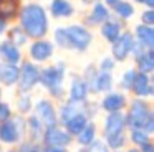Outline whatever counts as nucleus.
<instances>
[{
	"mask_svg": "<svg viewBox=\"0 0 154 152\" xmlns=\"http://www.w3.org/2000/svg\"><path fill=\"white\" fill-rule=\"evenodd\" d=\"M42 152H68L66 147H42Z\"/></svg>",
	"mask_w": 154,
	"mask_h": 152,
	"instance_id": "79ce46f5",
	"label": "nucleus"
},
{
	"mask_svg": "<svg viewBox=\"0 0 154 152\" xmlns=\"http://www.w3.org/2000/svg\"><path fill=\"white\" fill-rule=\"evenodd\" d=\"M0 101H2V86H0Z\"/></svg>",
	"mask_w": 154,
	"mask_h": 152,
	"instance_id": "8fccbe9b",
	"label": "nucleus"
},
{
	"mask_svg": "<svg viewBox=\"0 0 154 152\" xmlns=\"http://www.w3.org/2000/svg\"><path fill=\"white\" fill-rule=\"evenodd\" d=\"M113 88V74L108 71H100L94 78L93 84L90 86V93H109Z\"/></svg>",
	"mask_w": 154,
	"mask_h": 152,
	"instance_id": "393cba45",
	"label": "nucleus"
},
{
	"mask_svg": "<svg viewBox=\"0 0 154 152\" xmlns=\"http://www.w3.org/2000/svg\"><path fill=\"white\" fill-rule=\"evenodd\" d=\"M134 35L133 32H129V30H123L121 32V35L118 36L116 41L111 43V53H113V56L111 58L114 59V61H126L128 56L131 55V50H133V45H134Z\"/></svg>",
	"mask_w": 154,
	"mask_h": 152,
	"instance_id": "6e6552de",
	"label": "nucleus"
},
{
	"mask_svg": "<svg viewBox=\"0 0 154 152\" xmlns=\"http://www.w3.org/2000/svg\"><path fill=\"white\" fill-rule=\"evenodd\" d=\"M35 116L43 124V127H51V126L58 124V111L51 99H47V98L40 99L35 104Z\"/></svg>",
	"mask_w": 154,
	"mask_h": 152,
	"instance_id": "1a4fd4ad",
	"label": "nucleus"
},
{
	"mask_svg": "<svg viewBox=\"0 0 154 152\" xmlns=\"http://www.w3.org/2000/svg\"><path fill=\"white\" fill-rule=\"evenodd\" d=\"M0 61L10 63V65H18L22 63V51L18 46H15L12 41L4 40L0 41Z\"/></svg>",
	"mask_w": 154,
	"mask_h": 152,
	"instance_id": "f3484780",
	"label": "nucleus"
},
{
	"mask_svg": "<svg viewBox=\"0 0 154 152\" xmlns=\"http://www.w3.org/2000/svg\"><path fill=\"white\" fill-rule=\"evenodd\" d=\"M126 152H139V149H137V147H131V149H128Z\"/></svg>",
	"mask_w": 154,
	"mask_h": 152,
	"instance_id": "de8ad7c7",
	"label": "nucleus"
},
{
	"mask_svg": "<svg viewBox=\"0 0 154 152\" xmlns=\"http://www.w3.org/2000/svg\"><path fill=\"white\" fill-rule=\"evenodd\" d=\"M88 121H90V117H88L85 112H80V114L73 116L71 119H68V121L65 122L61 127H63L65 131L71 135V137H76V135L81 132V129L88 124Z\"/></svg>",
	"mask_w": 154,
	"mask_h": 152,
	"instance_id": "a878e982",
	"label": "nucleus"
},
{
	"mask_svg": "<svg viewBox=\"0 0 154 152\" xmlns=\"http://www.w3.org/2000/svg\"><path fill=\"white\" fill-rule=\"evenodd\" d=\"M104 144L109 147L111 152H119L121 149H124L128 144V134L126 132H118V134L106 135V137H104Z\"/></svg>",
	"mask_w": 154,
	"mask_h": 152,
	"instance_id": "cd10ccee",
	"label": "nucleus"
},
{
	"mask_svg": "<svg viewBox=\"0 0 154 152\" xmlns=\"http://www.w3.org/2000/svg\"><path fill=\"white\" fill-rule=\"evenodd\" d=\"M81 152H111V150H109V147H108L103 141L94 139L90 145H86V147L81 149Z\"/></svg>",
	"mask_w": 154,
	"mask_h": 152,
	"instance_id": "f704fd0d",
	"label": "nucleus"
},
{
	"mask_svg": "<svg viewBox=\"0 0 154 152\" xmlns=\"http://www.w3.org/2000/svg\"><path fill=\"white\" fill-rule=\"evenodd\" d=\"M55 51V45L50 40H33V43L30 45L28 55H30V61L33 63H45L53 56Z\"/></svg>",
	"mask_w": 154,
	"mask_h": 152,
	"instance_id": "9d476101",
	"label": "nucleus"
},
{
	"mask_svg": "<svg viewBox=\"0 0 154 152\" xmlns=\"http://www.w3.org/2000/svg\"><path fill=\"white\" fill-rule=\"evenodd\" d=\"M32 109H33L32 96L28 94V93H22V94H18V98H17V111H18V114L27 116V114L32 112Z\"/></svg>",
	"mask_w": 154,
	"mask_h": 152,
	"instance_id": "7c9ffc66",
	"label": "nucleus"
},
{
	"mask_svg": "<svg viewBox=\"0 0 154 152\" xmlns=\"http://www.w3.org/2000/svg\"><path fill=\"white\" fill-rule=\"evenodd\" d=\"M126 127L129 129H143L147 134H152L154 131V112L151 102L146 99L134 98L128 102V112L124 114Z\"/></svg>",
	"mask_w": 154,
	"mask_h": 152,
	"instance_id": "f03ea898",
	"label": "nucleus"
},
{
	"mask_svg": "<svg viewBox=\"0 0 154 152\" xmlns=\"http://www.w3.org/2000/svg\"><path fill=\"white\" fill-rule=\"evenodd\" d=\"M22 8V0H0V20L5 23L15 22Z\"/></svg>",
	"mask_w": 154,
	"mask_h": 152,
	"instance_id": "6ab92c4d",
	"label": "nucleus"
},
{
	"mask_svg": "<svg viewBox=\"0 0 154 152\" xmlns=\"http://www.w3.org/2000/svg\"><path fill=\"white\" fill-rule=\"evenodd\" d=\"M100 108L104 112H119L124 111L128 108V98L124 96V93L119 91H109L104 94V98L101 99Z\"/></svg>",
	"mask_w": 154,
	"mask_h": 152,
	"instance_id": "ddd939ff",
	"label": "nucleus"
},
{
	"mask_svg": "<svg viewBox=\"0 0 154 152\" xmlns=\"http://www.w3.org/2000/svg\"><path fill=\"white\" fill-rule=\"evenodd\" d=\"M100 30H101V36H103L106 41L113 43L118 40V36L121 35V32H123V20L116 18V17H111L109 20H106L104 23H101L100 25Z\"/></svg>",
	"mask_w": 154,
	"mask_h": 152,
	"instance_id": "dca6fc26",
	"label": "nucleus"
},
{
	"mask_svg": "<svg viewBox=\"0 0 154 152\" xmlns=\"http://www.w3.org/2000/svg\"><path fill=\"white\" fill-rule=\"evenodd\" d=\"M7 152H18L17 149H12V150H7Z\"/></svg>",
	"mask_w": 154,
	"mask_h": 152,
	"instance_id": "3c124183",
	"label": "nucleus"
},
{
	"mask_svg": "<svg viewBox=\"0 0 154 152\" xmlns=\"http://www.w3.org/2000/svg\"><path fill=\"white\" fill-rule=\"evenodd\" d=\"M126 119H124V112H108L106 119H104L103 126V137L111 134H118V132H126Z\"/></svg>",
	"mask_w": 154,
	"mask_h": 152,
	"instance_id": "4468645a",
	"label": "nucleus"
},
{
	"mask_svg": "<svg viewBox=\"0 0 154 152\" xmlns=\"http://www.w3.org/2000/svg\"><path fill=\"white\" fill-rule=\"evenodd\" d=\"M128 141H131L136 147H141L143 144H146L147 141H151V134H147L143 129H129V135Z\"/></svg>",
	"mask_w": 154,
	"mask_h": 152,
	"instance_id": "2f4dec72",
	"label": "nucleus"
},
{
	"mask_svg": "<svg viewBox=\"0 0 154 152\" xmlns=\"http://www.w3.org/2000/svg\"><path fill=\"white\" fill-rule=\"evenodd\" d=\"M65 73H66V66L65 63H57V65L47 66V68L40 69V84L50 93L53 99H61L65 98V88H63V79Z\"/></svg>",
	"mask_w": 154,
	"mask_h": 152,
	"instance_id": "7ed1b4c3",
	"label": "nucleus"
},
{
	"mask_svg": "<svg viewBox=\"0 0 154 152\" xmlns=\"http://www.w3.org/2000/svg\"><path fill=\"white\" fill-rule=\"evenodd\" d=\"M42 142H43V147H68L73 142V137L60 124H57L51 127H45Z\"/></svg>",
	"mask_w": 154,
	"mask_h": 152,
	"instance_id": "0eeeda50",
	"label": "nucleus"
},
{
	"mask_svg": "<svg viewBox=\"0 0 154 152\" xmlns=\"http://www.w3.org/2000/svg\"><path fill=\"white\" fill-rule=\"evenodd\" d=\"M38 81H40V66L37 63L30 61V59L22 61L20 74H18V81H17L18 94H22V93H30L38 84Z\"/></svg>",
	"mask_w": 154,
	"mask_h": 152,
	"instance_id": "39448f33",
	"label": "nucleus"
},
{
	"mask_svg": "<svg viewBox=\"0 0 154 152\" xmlns=\"http://www.w3.org/2000/svg\"><path fill=\"white\" fill-rule=\"evenodd\" d=\"M114 65H116V61H114L111 56H104L103 59H101V63H100V71H108V73H111L113 71V68H114Z\"/></svg>",
	"mask_w": 154,
	"mask_h": 152,
	"instance_id": "58836bf2",
	"label": "nucleus"
},
{
	"mask_svg": "<svg viewBox=\"0 0 154 152\" xmlns=\"http://www.w3.org/2000/svg\"><path fill=\"white\" fill-rule=\"evenodd\" d=\"M119 2H121V0H104V5H106L108 8L111 10L114 5H116V3H119Z\"/></svg>",
	"mask_w": 154,
	"mask_h": 152,
	"instance_id": "37998d69",
	"label": "nucleus"
},
{
	"mask_svg": "<svg viewBox=\"0 0 154 152\" xmlns=\"http://www.w3.org/2000/svg\"><path fill=\"white\" fill-rule=\"evenodd\" d=\"M139 152H154V144L152 141H147L146 144H143L139 147Z\"/></svg>",
	"mask_w": 154,
	"mask_h": 152,
	"instance_id": "a19ab883",
	"label": "nucleus"
},
{
	"mask_svg": "<svg viewBox=\"0 0 154 152\" xmlns=\"http://www.w3.org/2000/svg\"><path fill=\"white\" fill-rule=\"evenodd\" d=\"M5 32H7V23H5L4 20H0V36L4 35Z\"/></svg>",
	"mask_w": 154,
	"mask_h": 152,
	"instance_id": "c03bdc74",
	"label": "nucleus"
},
{
	"mask_svg": "<svg viewBox=\"0 0 154 152\" xmlns=\"http://www.w3.org/2000/svg\"><path fill=\"white\" fill-rule=\"evenodd\" d=\"M96 2H100V0H83V3H86V5H93Z\"/></svg>",
	"mask_w": 154,
	"mask_h": 152,
	"instance_id": "49530a36",
	"label": "nucleus"
},
{
	"mask_svg": "<svg viewBox=\"0 0 154 152\" xmlns=\"http://www.w3.org/2000/svg\"><path fill=\"white\" fill-rule=\"evenodd\" d=\"M17 150H18V152H42V147H40L38 144H35V142L22 141Z\"/></svg>",
	"mask_w": 154,
	"mask_h": 152,
	"instance_id": "e433bc0d",
	"label": "nucleus"
},
{
	"mask_svg": "<svg viewBox=\"0 0 154 152\" xmlns=\"http://www.w3.org/2000/svg\"><path fill=\"white\" fill-rule=\"evenodd\" d=\"M20 74V66L18 65H10V63L0 61V84L2 86H15L18 81Z\"/></svg>",
	"mask_w": 154,
	"mask_h": 152,
	"instance_id": "a211bd4d",
	"label": "nucleus"
},
{
	"mask_svg": "<svg viewBox=\"0 0 154 152\" xmlns=\"http://www.w3.org/2000/svg\"><path fill=\"white\" fill-rule=\"evenodd\" d=\"M134 40L143 46L144 50H152L154 48V28L147 25H137L134 28Z\"/></svg>",
	"mask_w": 154,
	"mask_h": 152,
	"instance_id": "aec40b11",
	"label": "nucleus"
},
{
	"mask_svg": "<svg viewBox=\"0 0 154 152\" xmlns=\"http://www.w3.org/2000/svg\"><path fill=\"white\" fill-rule=\"evenodd\" d=\"M0 152H4V150H2V145H0Z\"/></svg>",
	"mask_w": 154,
	"mask_h": 152,
	"instance_id": "603ef678",
	"label": "nucleus"
},
{
	"mask_svg": "<svg viewBox=\"0 0 154 152\" xmlns=\"http://www.w3.org/2000/svg\"><path fill=\"white\" fill-rule=\"evenodd\" d=\"M96 132H98L96 124H94L93 121H88V124L81 129V132L75 139H76V142L81 145V147H86V145H90L91 142L96 139Z\"/></svg>",
	"mask_w": 154,
	"mask_h": 152,
	"instance_id": "bb28decb",
	"label": "nucleus"
},
{
	"mask_svg": "<svg viewBox=\"0 0 154 152\" xmlns=\"http://www.w3.org/2000/svg\"><path fill=\"white\" fill-rule=\"evenodd\" d=\"M136 61V71L144 73V74H151L154 71V51L152 50H144L139 55L134 56Z\"/></svg>",
	"mask_w": 154,
	"mask_h": 152,
	"instance_id": "b1692460",
	"label": "nucleus"
},
{
	"mask_svg": "<svg viewBox=\"0 0 154 152\" xmlns=\"http://www.w3.org/2000/svg\"><path fill=\"white\" fill-rule=\"evenodd\" d=\"M109 18H111V10L108 8L104 3L96 2V3H93L91 10L83 18V26H86V28L90 30V28H93V26H100L101 23H104Z\"/></svg>",
	"mask_w": 154,
	"mask_h": 152,
	"instance_id": "9b49d317",
	"label": "nucleus"
},
{
	"mask_svg": "<svg viewBox=\"0 0 154 152\" xmlns=\"http://www.w3.org/2000/svg\"><path fill=\"white\" fill-rule=\"evenodd\" d=\"M141 23L147 26H152L154 25V10H151V8L144 10L143 15H141Z\"/></svg>",
	"mask_w": 154,
	"mask_h": 152,
	"instance_id": "ea45409f",
	"label": "nucleus"
},
{
	"mask_svg": "<svg viewBox=\"0 0 154 152\" xmlns=\"http://www.w3.org/2000/svg\"><path fill=\"white\" fill-rule=\"evenodd\" d=\"M66 30L68 40H70V48L78 53H83L90 48L91 41H93V33L83 25H70L65 26Z\"/></svg>",
	"mask_w": 154,
	"mask_h": 152,
	"instance_id": "423d86ee",
	"label": "nucleus"
},
{
	"mask_svg": "<svg viewBox=\"0 0 154 152\" xmlns=\"http://www.w3.org/2000/svg\"><path fill=\"white\" fill-rule=\"evenodd\" d=\"M7 40L8 41H12L15 46H23V45H27V41H28V36H27V33L22 30V26L20 25H15V26H12V28H8L7 32Z\"/></svg>",
	"mask_w": 154,
	"mask_h": 152,
	"instance_id": "c85d7f7f",
	"label": "nucleus"
},
{
	"mask_svg": "<svg viewBox=\"0 0 154 152\" xmlns=\"http://www.w3.org/2000/svg\"><path fill=\"white\" fill-rule=\"evenodd\" d=\"M96 74H98V68H96V66H94V65H88L86 69H85V73H83V76H81V78L86 81L88 89H90L91 84H93V81H94V78H96Z\"/></svg>",
	"mask_w": 154,
	"mask_h": 152,
	"instance_id": "c9c22d12",
	"label": "nucleus"
},
{
	"mask_svg": "<svg viewBox=\"0 0 154 152\" xmlns=\"http://www.w3.org/2000/svg\"><path fill=\"white\" fill-rule=\"evenodd\" d=\"M50 13L53 18H70L75 13V7L70 0H51Z\"/></svg>",
	"mask_w": 154,
	"mask_h": 152,
	"instance_id": "5701e85b",
	"label": "nucleus"
},
{
	"mask_svg": "<svg viewBox=\"0 0 154 152\" xmlns=\"http://www.w3.org/2000/svg\"><path fill=\"white\" fill-rule=\"evenodd\" d=\"M25 122H27V129H25V134L28 135L27 141L30 142H35V144H38V141H42V135H43V124H42L40 121H38V117L35 114H30L27 119H25Z\"/></svg>",
	"mask_w": 154,
	"mask_h": 152,
	"instance_id": "4be33fe9",
	"label": "nucleus"
},
{
	"mask_svg": "<svg viewBox=\"0 0 154 152\" xmlns=\"http://www.w3.org/2000/svg\"><path fill=\"white\" fill-rule=\"evenodd\" d=\"M25 129H27V122L23 116H12L8 121L0 122V142L8 145L20 144L25 137Z\"/></svg>",
	"mask_w": 154,
	"mask_h": 152,
	"instance_id": "20e7f679",
	"label": "nucleus"
},
{
	"mask_svg": "<svg viewBox=\"0 0 154 152\" xmlns=\"http://www.w3.org/2000/svg\"><path fill=\"white\" fill-rule=\"evenodd\" d=\"M53 41H55V45H57V46H60V48H63V50H71L70 48V40H68V35H66L65 26H60V28L55 30Z\"/></svg>",
	"mask_w": 154,
	"mask_h": 152,
	"instance_id": "473e14b6",
	"label": "nucleus"
},
{
	"mask_svg": "<svg viewBox=\"0 0 154 152\" xmlns=\"http://www.w3.org/2000/svg\"><path fill=\"white\" fill-rule=\"evenodd\" d=\"M88 94H90V89H88L86 81L81 76H73L71 84H70V93H68V99L73 102H86Z\"/></svg>",
	"mask_w": 154,
	"mask_h": 152,
	"instance_id": "2eb2a0df",
	"label": "nucleus"
},
{
	"mask_svg": "<svg viewBox=\"0 0 154 152\" xmlns=\"http://www.w3.org/2000/svg\"><path fill=\"white\" fill-rule=\"evenodd\" d=\"M133 2H136V3H143L144 0H133Z\"/></svg>",
	"mask_w": 154,
	"mask_h": 152,
	"instance_id": "09e8293b",
	"label": "nucleus"
},
{
	"mask_svg": "<svg viewBox=\"0 0 154 152\" xmlns=\"http://www.w3.org/2000/svg\"><path fill=\"white\" fill-rule=\"evenodd\" d=\"M136 68H129L128 71H124V74H123V79H121V83H119V86H121V89L123 91H129V88H131V84H133V79H134V76H136Z\"/></svg>",
	"mask_w": 154,
	"mask_h": 152,
	"instance_id": "72a5a7b5",
	"label": "nucleus"
},
{
	"mask_svg": "<svg viewBox=\"0 0 154 152\" xmlns=\"http://www.w3.org/2000/svg\"><path fill=\"white\" fill-rule=\"evenodd\" d=\"M80 112H85V102H73L68 99L66 102H63L58 111V124L63 126L68 119H71L73 116L80 114Z\"/></svg>",
	"mask_w": 154,
	"mask_h": 152,
	"instance_id": "412c9836",
	"label": "nucleus"
},
{
	"mask_svg": "<svg viewBox=\"0 0 154 152\" xmlns=\"http://www.w3.org/2000/svg\"><path fill=\"white\" fill-rule=\"evenodd\" d=\"M143 3H144V5L147 7V8H151V10L154 8V0H144Z\"/></svg>",
	"mask_w": 154,
	"mask_h": 152,
	"instance_id": "a18cd8bd",
	"label": "nucleus"
},
{
	"mask_svg": "<svg viewBox=\"0 0 154 152\" xmlns=\"http://www.w3.org/2000/svg\"><path fill=\"white\" fill-rule=\"evenodd\" d=\"M111 10L114 12L116 18L123 20V22L129 20L131 17L134 15V7H133V3H129L128 0H121V2H119V3H116V5H114Z\"/></svg>",
	"mask_w": 154,
	"mask_h": 152,
	"instance_id": "c756f323",
	"label": "nucleus"
},
{
	"mask_svg": "<svg viewBox=\"0 0 154 152\" xmlns=\"http://www.w3.org/2000/svg\"><path fill=\"white\" fill-rule=\"evenodd\" d=\"M14 116V112H12V108L8 102H4L0 101V122H5L8 121V119Z\"/></svg>",
	"mask_w": 154,
	"mask_h": 152,
	"instance_id": "4c0bfd02",
	"label": "nucleus"
},
{
	"mask_svg": "<svg viewBox=\"0 0 154 152\" xmlns=\"http://www.w3.org/2000/svg\"><path fill=\"white\" fill-rule=\"evenodd\" d=\"M129 93L134 96V98H141V99L151 98L152 93H154L151 74L136 73V76H134V79H133V84H131V88H129Z\"/></svg>",
	"mask_w": 154,
	"mask_h": 152,
	"instance_id": "f8f14e48",
	"label": "nucleus"
},
{
	"mask_svg": "<svg viewBox=\"0 0 154 152\" xmlns=\"http://www.w3.org/2000/svg\"><path fill=\"white\" fill-rule=\"evenodd\" d=\"M18 25L27 33L28 40H42L48 33V15L40 3L22 5L18 13Z\"/></svg>",
	"mask_w": 154,
	"mask_h": 152,
	"instance_id": "f257e3e1",
	"label": "nucleus"
}]
</instances>
